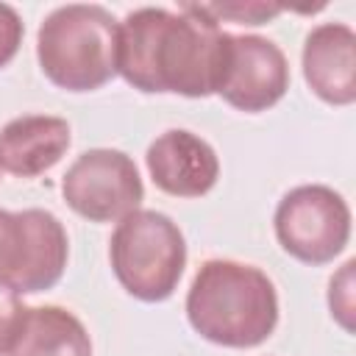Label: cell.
<instances>
[{
    "instance_id": "8fae6325",
    "label": "cell",
    "mask_w": 356,
    "mask_h": 356,
    "mask_svg": "<svg viewBox=\"0 0 356 356\" xmlns=\"http://www.w3.org/2000/svg\"><path fill=\"white\" fill-rule=\"evenodd\" d=\"M8 356H92V339L64 306H28Z\"/></svg>"
},
{
    "instance_id": "ba28073f",
    "label": "cell",
    "mask_w": 356,
    "mask_h": 356,
    "mask_svg": "<svg viewBox=\"0 0 356 356\" xmlns=\"http://www.w3.org/2000/svg\"><path fill=\"white\" fill-rule=\"evenodd\" d=\"M145 164L153 184L172 197H203L220 178V159L214 147L186 128L159 134L147 145Z\"/></svg>"
},
{
    "instance_id": "4fadbf2b",
    "label": "cell",
    "mask_w": 356,
    "mask_h": 356,
    "mask_svg": "<svg viewBox=\"0 0 356 356\" xmlns=\"http://www.w3.org/2000/svg\"><path fill=\"white\" fill-rule=\"evenodd\" d=\"M197 6L217 25L222 19L236 22V25H264L284 11L281 6H270V3H197Z\"/></svg>"
},
{
    "instance_id": "7c38bea8",
    "label": "cell",
    "mask_w": 356,
    "mask_h": 356,
    "mask_svg": "<svg viewBox=\"0 0 356 356\" xmlns=\"http://www.w3.org/2000/svg\"><path fill=\"white\" fill-rule=\"evenodd\" d=\"M28 253H31V228L25 209L22 211L0 209V281L17 289L28 267Z\"/></svg>"
},
{
    "instance_id": "5bb4252c",
    "label": "cell",
    "mask_w": 356,
    "mask_h": 356,
    "mask_svg": "<svg viewBox=\"0 0 356 356\" xmlns=\"http://www.w3.org/2000/svg\"><path fill=\"white\" fill-rule=\"evenodd\" d=\"M353 270H356V259H348L334 273V278L328 281V309H331V317L348 334H353V286H356Z\"/></svg>"
},
{
    "instance_id": "6da1fadb",
    "label": "cell",
    "mask_w": 356,
    "mask_h": 356,
    "mask_svg": "<svg viewBox=\"0 0 356 356\" xmlns=\"http://www.w3.org/2000/svg\"><path fill=\"white\" fill-rule=\"evenodd\" d=\"M228 33L200 11L181 3L178 11L145 6L120 22L117 72L145 95H217Z\"/></svg>"
},
{
    "instance_id": "30bf717a",
    "label": "cell",
    "mask_w": 356,
    "mask_h": 356,
    "mask_svg": "<svg viewBox=\"0 0 356 356\" xmlns=\"http://www.w3.org/2000/svg\"><path fill=\"white\" fill-rule=\"evenodd\" d=\"M72 142L70 122L53 114H22L0 131V164L11 175L33 178L61 161Z\"/></svg>"
},
{
    "instance_id": "2e32d148",
    "label": "cell",
    "mask_w": 356,
    "mask_h": 356,
    "mask_svg": "<svg viewBox=\"0 0 356 356\" xmlns=\"http://www.w3.org/2000/svg\"><path fill=\"white\" fill-rule=\"evenodd\" d=\"M22 36H25V25H22L17 8L8 3H0V70L17 56Z\"/></svg>"
},
{
    "instance_id": "9a60e30c",
    "label": "cell",
    "mask_w": 356,
    "mask_h": 356,
    "mask_svg": "<svg viewBox=\"0 0 356 356\" xmlns=\"http://www.w3.org/2000/svg\"><path fill=\"white\" fill-rule=\"evenodd\" d=\"M25 303H22V295L0 281V356H8L11 348H14V339L19 334V325H22V317H25Z\"/></svg>"
},
{
    "instance_id": "e0dca14e",
    "label": "cell",
    "mask_w": 356,
    "mask_h": 356,
    "mask_svg": "<svg viewBox=\"0 0 356 356\" xmlns=\"http://www.w3.org/2000/svg\"><path fill=\"white\" fill-rule=\"evenodd\" d=\"M0 172H3V164H0Z\"/></svg>"
},
{
    "instance_id": "9c48e42d",
    "label": "cell",
    "mask_w": 356,
    "mask_h": 356,
    "mask_svg": "<svg viewBox=\"0 0 356 356\" xmlns=\"http://www.w3.org/2000/svg\"><path fill=\"white\" fill-rule=\"evenodd\" d=\"M303 78L309 89L328 106H350L356 100V33L345 22H320L306 33Z\"/></svg>"
},
{
    "instance_id": "52a82bcc",
    "label": "cell",
    "mask_w": 356,
    "mask_h": 356,
    "mask_svg": "<svg viewBox=\"0 0 356 356\" xmlns=\"http://www.w3.org/2000/svg\"><path fill=\"white\" fill-rule=\"evenodd\" d=\"M289 89V61L284 50L259 33H228L225 64L217 95L245 111L259 114L273 108Z\"/></svg>"
},
{
    "instance_id": "3957f363",
    "label": "cell",
    "mask_w": 356,
    "mask_h": 356,
    "mask_svg": "<svg viewBox=\"0 0 356 356\" xmlns=\"http://www.w3.org/2000/svg\"><path fill=\"white\" fill-rule=\"evenodd\" d=\"M114 14L95 3L53 8L36 33V58L44 78L67 92H95L117 75Z\"/></svg>"
},
{
    "instance_id": "5b68a950",
    "label": "cell",
    "mask_w": 356,
    "mask_h": 356,
    "mask_svg": "<svg viewBox=\"0 0 356 356\" xmlns=\"http://www.w3.org/2000/svg\"><path fill=\"white\" fill-rule=\"evenodd\" d=\"M278 245L303 264L334 261L350 239L348 200L323 184H303L289 189L273 214Z\"/></svg>"
},
{
    "instance_id": "277c9868",
    "label": "cell",
    "mask_w": 356,
    "mask_h": 356,
    "mask_svg": "<svg viewBox=\"0 0 356 356\" xmlns=\"http://www.w3.org/2000/svg\"><path fill=\"white\" fill-rule=\"evenodd\" d=\"M108 261L120 286L142 300H167L186 267V239L181 228L156 209H136L122 217L108 239Z\"/></svg>"
},
{
    "instance_id": "7a4b0ae2",
    "label": "cell",
    "mask_w": 356,
    "mask_h": 356,
    "mask_svg": "<svg viewBox=\"0 0 356 356\" xmlns=\"http://www.w3.org/2000/svg\"><path fill=\"white\" fill-rule=\"evenodd\" d=\"M186 320L222 348H256L278 325V292L270 275L234 259H209L186 292Z\"/></svg>"
},
{
    "instance_id": "8992f818",
    "label": "cell",
    "mask_w": 356,
    "mask_h": 356,
    "mask_svg": "<svg viewBox=\"0 0 356 356\" xmlns=\"http://www.w3.org/2000/svg\"><path fill=\"white\" fill-rule=\"evenodd\" d=\"M64 203L89 222H120L145 200L134 159L114 147L83 150L61 178Z\"/></svg>"
}]
</instances>
